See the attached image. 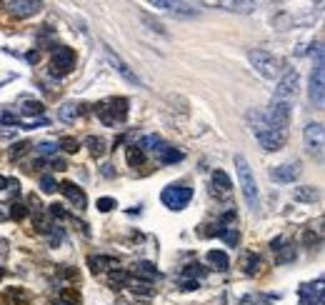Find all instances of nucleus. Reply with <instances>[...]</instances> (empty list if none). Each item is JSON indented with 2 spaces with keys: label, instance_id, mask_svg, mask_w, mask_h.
Listing matches in <instances>:
<instances>
[{
  "label": "nucleus",
  "instance_id": "8fccbe9b",
  "mask_svg": "<svg viewBox=\"0 0 325 305\" xmlns=\"http://www.w3.org/2000/svg\"><path fill=\"white\" fill-rule=\"evenodd\" d=\"M8 218H10V205L0 203V223H3V220H8Z\"/></svg>",
  "mask_w": 325,
  "mask_h": 305
},
{
  "label": "nucleus",
  "instance_id": "2eb2a0df",
  "mask_svg": "<svg viewBox=\"0 0 325 305\" xmlns=\"http://www.w3.org/2000/svg\"><path fill=\"white\" fill-rule=\"evenodd\" d=\"M40 8H43L40 0H13V3H8V10H10L13 15H18V18H30V15H35Z\"/></svg>",
  "mask_w": 325,
  "mask_h": 305
},
{
  "label": "nucleus",
  "instance_id": "c9c22d12",
  "mask_svg": "<svg viewBox=\"0 0 325 305\" xmlns=\"http://www.w3.org/2000/svg\"><path fill=\"white\" fill-rule=\"evenodd\" d=\"M30 148H33V145H30L28 140H20V143H15V145L10 148V158H13V160H18L20 155H25V152L30 150Z\"/></svg>",
  "mask_w": 325,
  "mask_h": 305
},
{
  "label": "nucleus",
  "instance_id": "a19ab883",
  "mask_svg": "<svg viewBox=\"0 0 325 305\" xmlns=\"http://www.w3.org/2000/svg\"><path fill=\"white\" fill-rule=\"evenodd\" d=\"M8 298H10V300H15V303H20V305H28V295H25L20 288H13V290H8Z\"/></svg>",
  "mask_w": 325,
  "mask_h": 305
},
{
  "label": "nucleus",
  "instance_id": "4d7b16f0",
  "mask_svg": "<svg viewBox=\"0 0 325 305\" xmlns=\"http://www.w3.org/2000/svg\"><path fill=\"white\" fill-rule=\"evenodd\" d=\"M0 190H8V178L0 175Z\"/></svg>",
  "mask_w": 325,
  "mask_h": 305
},
{
  "label": "nucleus",
  "instance_id": "6e6d98bb",
  "mask_svg": "<svg viewBox=\"0 0 325 305\" xmlns=\"http://www.w3.org/2000/svg\"><path fill=\"white\" fill-rule=\"evenodd\" d=\"M110 168H113V165H103V175H105V178H110V175L115 178V170H110Z\"/></svg>",
  "mask_w": 325,
  "mask_h": 305
},
{
  "label": "nucleus",
  "instance_id": "864d4df0",
  "mask_svg": "<svg viewBox=\"0 0 325 305\" xmlns=\"http://www.w3.org/2000/svg\"><path fill=\"white\" fill-rule=\"evenodd\" d=\"M25 58H28V63H38V58H40V53H38V50H30V53H28Z\"/></svg>",
  "mask_w": 325,
  "mask_h": 305
},
{
  "label": "nucleus",
  "instance_id": "b1692460",
  "mask_svg": "<svg viewBox=\"0 0 325 305\" xmlns=\"http://www.w3.org/2000/svg\"><path fill=\"white\" fill-rule=\"evenodd\" d=\"M130 283V273L123 268H113L110 270V288H123Z\"/></svg>",
  "mask_w": 325,
  "mask_h": 305
},
{
  "label": "nucleus",
  "instance_id": "ddd939ff",
  "mask_svg": "<svg viewBox=\"0 0 325 305\" xmlns=\"http://www.w3.org/2000/svg\"><path fill=\"white\" fill-rule=\"evenodd\" d=\"M58 190H60L65 198H68V203H73V208H78V210H85V205H88V198H85V193H83V188H80V185H75V183L65 180V183H58Z\"/></svg>",
  "mask_w": 325,
  "mask_h": 305
},
{
  "label": "nucleus",
  "instance_id": "7ed1b4c3",
  "mask_svg": "<svg viewBox=\"0 0 325 305\" xmlns=\"http://www.w3.org/2000/svg\"><path fill=\"white\" fill-rule=\"evenodd\" d=\"M93 113H95L105 125H118V123H123L125 115H128V100H125V98H108V100L98 103V105L93 108Z\"/></svg>",
  "mask_w": 325,
  "mask_h": 305
},
{
  "label": "nucleus",
  "instance_id": "2f4dec72",
  "mask_svg": "<svg viewBox=\"0 0 325 305\" xmlns=\"http://www.w3.org/2000/svg\"><path fill=\"white\" fill-rule=\"evenodd\" d=\"M290 260H295V248H293V245H285V248H280V250H278V258H275V263H278V265H283V263H290Z\"/></svg>",
  "mask_w": 325,
  "mask_h": 305
},
{
  "label": "nucleus",
  "instance_id": "bf43d9fd",
  "mask_svg": "<svg viewBox=\"0 0 325 305\" xmlns=\"http://www.w3.org/2000/svg\"><path fill=\"white\" fill-rule=\"evenodd\" d=\"M3 275H5V270H3V268H0V280H3Z\"/></svg>",
  "mask_w": 325,
  "mask_h": 305
},
{
  "label": "nucleus",
  "instance_id": "79ce46f5",
  "mask_svg": "<svg viewBox=\"0 0 325 305\" xmlns=\"http://www.w3.org/2000/svg\"><path fill=\"white\" fill-rule=\"evenodd\" d=\"M130 290L138 295H153V288L148 283H130Z\"/></svg>",
  "mask_w": 325,
  "mask_h": 305
},
{
  "label": "nucleus",
  "instance_id": "0eeeda50",
  "mask_svg": "<svg viewBox=\"0 0 325 305\" xmlns=\"http://www.w3.org/2000/svg\"><path fill=\"white\" fill-rule=\"evenodd\" d=\"M265 118H268L270 125H275L278 130H285L288 133V125L293 120V103H288V100H273L270 108H268V113H265Z\"/></svg>",
  "mask_w": 325,
  "mask_h": 305
},
{
  "label": "nucleus",
  "instance_id": "a878e982",
  "mask_svg": "<svg viewBox=\"0 0 325 305\" xmlns=\"http://www.w3.org/2000/svg\"><path fill=\"white\" fill-rule=\"evenodd\" d=\"M125 158H128V165H133V168H140L145 163V152L140 150V145H128Z\"/></svg>",
  "mask_w": 325,
  "mask_h": 305
},
{
  "label": "nucleus",
  "instance_id": "dca6fc26",
  "mask_svg": "<svg viewBox=\"0 0 325 305\" xmlns=\"http://www.w3.org/2000/svg\"><path fill=\"white\" fill-rule=\"evenodd\" d=\"M300 300H303V305H323V278H318L313 285H303Z\"/></svg>",
  "mask_w": 325,
  "mask_h": 305
},
{
  "label": "nucleus",
  "instance_id": "393cba45",
  "mask_svg": "<svg viewBox=\"0 0 325 305\" xmlns=\"http://www.w3.org/2000/svg\"><path fill=\"white\" fill-rule=\"evenodd\" d=\"M85 145H88V150L93 158H103L105 152H108V145H105V140L103 138H88L85 140Z\"/></svg>",
  "mask_w": 325,
  "mask_h": 305
},
{
  "label": "nucleus",
  "instance_id": "e433bc0d",
  "mask_svg": "<svg viewBox=\"0 0 325 305\" xmlns=\"http://www.w3.org/2000/svg\"><path fill=\"white\" fill-rule=\"evenodd\" d=\"M95 208H98L100 213H110L113 208H118V203H115L113 198H98V200H95Z\"/></svg>",
  "mask_w": 325,
  "mask_h": 305
},
{
  "label": "nucleus",
  "instance_id": "09e8293b",
  "mask_svg": "<svg viewBox=\"0 0 325 305\" xmlns=\"http://www.w3.org/2000/svg\"><path fill=\"white\" fill-rule=\"evenodd\" d=\"M8 190H13V193L18 195V193H20V180H18V178H13V180H8Z\"/></svg>",
  "mask_w": 325,
  "mask_h": 305
},
{
  "label": "nucleus",
  "instance_id": "f704fd0d",
  "mask_svg": "<svg viewBox=\"0 0 325 305\" xmlns=\"http://www.w3.org/2000/svg\"><path fill=\"white\" fill-rule=\"evenodd\" d=\"M58 143H50V140H43V143H38L35 145V150H38V155H55L58 152Z\"/></svg>",
  "mask_w": 325,
  "mask_h": 305
},
{
  "label": "nucleus",
  "instance_id": "603ef678",
  "mask_svg": "<svg viewBox=\"0 0 325 305\" xmlns=\"http://www.w3.org/2000/svg\"><path fill=\"white\" fill-rule=\"evenodd\" d=\"M183 290H198V280H185L183 283Z\"/></svg>",
  "mask_w": 325,
  "mask_h": 305
},
{
  "label": "nucleus",
  "instance_id": "f8f14e48",
  "mask_svg": "<svg viewBox=\"0 0 325 305\" xmlns=\"http://www.w3.org/2000/svg\"><path fill=\"white\" fill-rule=\"evenodd\" d=\"M105 58H108V63L115 68V73L123 78L125 83H130V85H135V88H143V80L133 73V68H128L123 60H120V55L115 53V50H110V48H105Z\"/></svg>",
  "mask_w": 325,
  "mask_h": 305
},
{
  "label": "nucleus",
  "instance_id": "9b49d317",
  "mask_svg": "<svg viewBox=\"0 0 325 305\" xmlns=\"http://www.w3.org/2000/svg\"><path fill=\"white\" fill-rule=\"evenodd\" d=\"M270 180L273 183H280V185H288V183H293V180H298V175H300V163L298 160H293V163H283V165H275L270 173Z\"/></svg>",
  "mask_w": 325,
  "mask_h": 305
},
{
  "label": "nucleus",
  "instance_id": "f3484780",
  "mask_svg": "<svg viewBox=\"0 0 325 305\" xmlns=\"http://www.w3.org/2000/svg\"><path fill=\"white\" fill-rule=\"evenodd\" d=\"M153 155H155L158 163H163V165H173V163H180V160H183V152L178 150V148H173V145H168V143H163Z\"/></svg>",
  "mask_w": 325,
  "mask_h": 305
},
{
  "label": "nucleus",
  "instance_id": "20e7f679",
  "mask_svg": "<svg viewBox=\"0 0 325 305\" xmlns=\"http://www.w3.org/2000/svg\"><path fill=\"white\" fill-rule=\"evenodd\" d=\"M310 103L315 108H323L325 103V63H323V45H315V65L310 73Z\"/></svg>",
  "mask_w": 325,
  "mask_h": 305
},
{
  "label": "nucleus",
  "instance_id": "4468645a",
  "mask_svg": "<svg viewBox=\"0 0 325 305\" xmlns=\"http://www.w3.org/2000/svg\"><path fill=\"white\" fill-rule=\"evenodd\" d=\"M230 190H233L230 175L225 170H213V175H210V195L225 198V195H230Z\"/></svg>",
  "mask_w": 325,
  "mask_h": 305
},
{
  "label": "nucleus",
  "instance_id": "37998d69",
  "mask_svg": "<svg viewBox=\"0 0 325 305\" xmlns=\"http://www.w3.org/2000/svg\"><path fill=\"white\" fill-rule=\"evenodd\" d=\"M60 145H63L65 152H78L80 150V143H78V140H73V138H63V140H60Z\"/></svg>",
  "mask_w": 325,
  "mask_h": 305
},
{
  "label": "nucleus",
  "instance_id": "f257e3e1",
  "mask_svg": "<svg viewBox=\"0 0 325 305\" xmlns=\"http://www.w3.org/2000/svg\"><path fill=\"white\" fill-rule=\"evenodd\" d=\"M245 118H248V125H250V130H253V135H255V140L260 143L263 150L275 152L285 145L288 133H285V130H278L275 125H270L268 118H265V113H260V110L253 108V110L245 113Z\"/></svg>",
  "mask_w": 325,
  "mask_h": 305
},
{
  "label": "nucleus",
  "instance_id": "a18cd8bd",
  "mask_svg": "<svg viewBox=\"0 0 325 305\" xmlns=\"http://www.w3.org/2000/svg\"><path fill=\"white\" fill-rule=\"evenodd\" d=\"M283 245H285V235H278L275 240H270V250H275V253H278Z\"/></svg>",
  "mask_w": 325,
  "mask_h": 305
},
{
  "label": "nucleus",
  "instance_id": "a211bd4d",
  "mask_svg": "<svg viewBox=\"0 0 325 305\" xmlns=\"http://www.w3.org/2000/svg\"><path fill=\"white\" fill-rule=\"evenodd\" d=\"M318 198H320V190L313 185H303V188L293 190V200H298V203H315Z\"/></svg>",
  "mask_w": 325,
  "mask_h": 305
},
{
  "label": "nucleus",
  "instance_id": "6ab92c4d",
  "mask_svg": "<svg viewBox=\"0 0 325 305\" xmlns=\"http://www.w3.org/2000/svg\"><path fill=\"white\" fill-rule=\"evenodd\" d=\"M208 265L223 273V270L230 268V258H228L225 250H210V253H208Z\"/></svg>",
  "mask_w": 325,
  "mask_h": 305
},
{
  "label": "nucleus",
  "instance_id": "6e6552de",
  "mask_svg": "<svg viewBox=\"0 0 325 305\" xmlns=\"http://www.w3.org/2000/svg\"><path fill=\"white\" fill-rule=\"evenodd\" d=\"M75 68V50L68 45H58L53 50V63H50V75L63 78L68 73H73Z\"/></svg>",
  "mask_w": 325,
  "mask_h": 305
},
{
  "label": "nucleus",
  "instance_id": "423d86ee",
  "mask_svg": "<svg viewBox=\"0 0 325 305\" xmlns=\"http://www.w3.org/2000/svg\"><path fill=\"white\" fill-rule=\"evenodd\" d=\"M160 200L170 210H183L193 200V188H188V185H168V188H163Z\"/></svg>",
  "mask_w": 325,
  "mask_h": 305
},
{
  "label": "nucleus",
  "instance_id": "1a4fd4ad",
  "mask_svg": "<svg viewBox=\"0 0 325 305\" xmlns=\"http://www.w3.org/2000/svg\"><path fill=\"white\" fill-rule=\"evenodd\" d=\"M298 85H300V75H298V70L293 68V70H285L283 78L278 80V88H275V98L273 100H293L295 95H298Z\"/></svg>",
  "mask_w": 325,
  "mask_h": 305
},
{
  "label": "nucleus",
  "instance_id": "4c0bfd02",
  "mask_svg": "<svg viewBox=\"0 0 325 305\" xmlns=\"http://www.w3.org/2000/svg\"><path fill=\"white\" fill-rule=\"evenodd\" d=\"M10 218H13V220H25V218H28V208L20 205V203H13V205H10Z\"/></svg>",
  "mask_w": 325,
  "mask_h": 305
},
{
  "label": "nucleus",
  "instance_id": "7c9ffc66",
  "mask_svg": "<svg viewBox=\"0 0 325 305\" xmlns=\"http://www.w3.org/2000/svg\"><path fill=\"white\" fill-rule=\"evenodd\" d=\"M218 238H223L228 245H238V240H240V235H238V230L233 228H223V225H218Z\"/></svg>",
  "mask_w": 325,
  "mask_h": 305
},
{
  "label": "nucleus",
  "instance_id": "72a5a7b5",
  "mask_svg": "<svg viewBox=\"0 0 325 305\" xmlns=\"http://www.w3.org/2000/svg\"><path fill=\"white\" fill-rule=\"evenodd\" d=\"M40 190L43 193H55L58 190V180L53 175H40Z\"/></svg>",
  "mask_w": 325,
  "mask_h": 305
},
{
  "label": "nucleus",
  "instance_id": "4be33fe9",
  "mask_svg": "<svg viewBox=\"0 0 325 305\" xmlns=\"http://www.w3.org/2000/svg\"><path fill=\"white\" fill-rule=\"evenodd\" d=\"M83 110H85V108H83V105H78V103H65L63 108L58 110V115H60V120H63V123H73Z\"/></svg>",
  "mask_w": 325,
  "mask_h": 305
},
{
  "label": "nucleus",
  "instance_id": "5701e85b",
  "mask_svg": "<svg viewBox=\"0 0 325 305\" xmlns=\"http://www.w3.org/2000/svg\"><path fill=\"white\" fill-rule=\"evenodd\" d=\"M135 275H138V278H145V280H155L160 273H158V268H155L153 263L143 260V263H138V268H135Z\"/></svg>",
  "mask_w": 325,
  "mask_h": 305
},
{
  "label": "nucleus",
  "instance_id": "bb28decb",
  "mask_svg": "<svg viewBox=\"0 0 325 305\" xmlns=\"http://www.w3.org/2000/svg\"><path fill=\"white\" fill-rule=\"evenodd\" d=\"M170 13L173 15H180V18H195L198 15V10H195L190 3H173L170 5Z\"/></svg>",
  "mask_w": 325,
  "mask_h": 305
},
{
  "label": "nucleus",
  "instance_id": "c85d7f7f",
  "mask_svg": "<svg viewBox=\"0 0 325 305\" xmlns=\"http://www.w3.org/2000/svg\"><path fill=\"white\" fill-rule=\"evenodd\" d=\"M260 268V258L255 255V253H245L243 255V270L248 273V275H255Z\"/></svg>",
  "mask_w": 325,
  "mask_h": 305
},
{
  "label": "nucleus",
  "instance_id": "f03ea898",
  "mask_svg": "<svg viewBox=\"0 0 325 305\" xmlns=\"http://www.w3.org/2000/svg\"><path fill=\"white\" fill-rule=\"evenodd\" d=\"M235 170H238V180H240V190H243V198L248 203V208L253 213L260 210V190L258 183H255V175H253V168L248 165V160L243 155H235Z\"/></svg>",
  "mask_w": 325,
  "mask_h": 305
},
{
  "label": "nucleus",
  "instance_id": "5fc2aeb1",
  "mask_svg": "<svg viewBox=\"0 0 325 305\" xmlns=\"http://www.w3.org/2000/svg\"><path fill=\"white\" fill-rule=\"evenodd\" d=\"M53 165H55V170H65L68 165H65V160H60V158H55V160H50Z\"/></svg>",
  "mask_w": 325,
  "mask_h": 305
},
{
  "label": "nucleus",
  "instance_id": "58836bf2",
  "mask_svg": "<svg viewBox=\"0 0 325 305\" xmlns=\"http://www.w3.org/2000/svg\"><path fill=\"white\" fill-rule=\"evenodd\" d=\"M140 18H143V23H145V25H148L150 30H155V33H160V35H165V28H163V25H160L158 20H153V18H150L148 13H140Z\"/></svg>",
  "mask_w": 325,
  "mask_h": 305
},
{
  "label": "nucleus",
  "instance_id": "39448f33",
  "mask_svg": "<svg viewBox=\"0 0 325 305\" xmlns=\"http://www.w3.org/2000/svg\"><path fill=\"white\" fill-rule=\"evenodd\" d=\"M248 60H250V65L255 68L258 75H263V78H278L280 75V60H278L273 53L263 50V48L250 50V53H248Z\"/></svg>",
  "mask_w": 325,
  "mask_h": 305
},
{
  "label": "nucleus",
  "instance_id": "aec40b11",
  "mask_svg": "<svg viewBox=\"0 0 325 305\" xmlns=\"http://www.w3.org/2000/svg\"><path fill=\"white\" fill-rule=\"evenodd\" d=\"M118 260L113 258V255H90L88 258V265H90V270L93 273H100V270H108V268H113Z\"/></svg>",
  "mask_w": 325,
  "mask_h": 305
},
{
  "label": "nucleus",
  "instance_id": "c03bdc74",
  "mask_svg": "<svg viewBox=\"0 0 325 305\" xmlns=\"http://www.w3.org/2000/svg\"><path fill=\"white\" fill-rule=\"evenodd\" d=\"M183 275H205V268H200L198 263H193V265H185Z\"/></svg>",
  "mask_w": 325,
  "mask_h": 305
},
{
  "label": "nucleus",
  "instance_id": "de8ad7c7",
  "mask_svg": "<svg viewBox=\"0 0 325 305\" xmlns=\"http://www.w3.org/2000/svg\"><path fill=\"white\" fill-rule=\"evenodd\" d=\"M233 220H235V208L225 210V213H223V218H220V223H233Z\"/></svg>",
  "mask_w": 325,
  "mask_h": 305
},
{
  "label": "nucleus",
  "instance_id": "473e14b6",
  "mask_svg": "<svg viewBox=\"0 0 325 305\" xmlns=\"http://www.w3.org/2000/svg\"><path fill=\"white\" fill-rule=\"evenodd\" d=\"M33 223H35V230H38V233H50V230H53V223H50L43 213H35Z\"/></svg>",
  "mask_w": 325,
  "mask_h": 305
},
{
  "label": "nucleus",
  "instance_id": "3c124183",
  "mask_svg": "<svg viewBox=\"0 0 325 305\" xmlns=\"http://www.w3.org/2000/svg\"><path fill=\"white\" fill-rule=\"evenodd\" d=\"M5 138H15V128H8V130H0V140Z\"/></svg>",
  "mask_w": 325,
  "mask_h": 305
},
{
  "label": "nucleus",
  "instance_id": "13d9d810",
  "mask_svg": "<svg viewBox=\"0 0 325 305\" xmlns=\"http://www.w3.org/2000/svg\"><path fill=\"white\" fill-rule=\"evenodd\" d=\"M55 305H70V303H65V300H58V303H55Z\"/></svg>",
  "mask_w": 325,
  "mask_h": 305
},
{
  "label": "nucleus",
  "instance_id": "ea45409f",
  "mask_svg": "<svg viewBox=\"0 0 325 305\" xmlns=\"http://www.w3.org/2000/svg\"><path fill=\"white\" fill-rule=\"evenodd\" d=\"M48 213H50V218H55V220H65V218H68V210H65L63 205H58V203H53V205L48 208Z\"/></svg>",
  "mask_w": 325,
  "mask_h": 305
},
{
  "label": "nucleus",
  "instance_id": "412c9836",
  "mask_svg": "<svg viewBox=\"0 0 325 305\" xmlns=\"http://www.w3.org/2000/svg\"><path fill=\"white\" fill-rule=\"evenodd\" d=\"M20 113H23L25 118H38V115L45 113V105H43L40 100H23V103H20Z\"/></svg>",
  "mask_w": 325,
  "mask_h": 305
},
{
  "label": "nucleus",
  "instance_id": "cd10ccee",
  "mask_svg": "<svg viewBox=\"0 0 325 305\" xmlns=\"http://www.w3.org/2000/svg\"><path fill=\"white\" fill-rule=\"evenodd\" d=\"M163 143H165V140H163V138H160V135H145V138H143V140H140V150L145 152H155L158 150V148H160V145H163Z\"/></svg>",
  "mask_w": 325,
  "mask_h": 305
},
{
  "label": "nucleus",
  "instance_id": "49530a36",
  "mask_svg": "<svg viewBox=\"0 0 325 305\" xmlns=\"http://www.w3.org/2000/svg\"><path fill=\"white\" fill-rule=\"evenodd\" d=\"M28 203H30V208H33L35 213H40V210H43V208H40V200H38V195H33V193H30V198H28Z\"/></svg>",
  "mask_w": 325,
  "mask_h": 305
},
{
  "label": "nucleus",
  "instance_id": "9d476101",
  "mask_svg": "<svg viewBox=\"0 0 325 305\" xmlns=\"http://www.w3.org/2000/svg\"><path fill=\"white\" fill-rule=\"evenodd\" d=\"M323 123H308L305 125V130H303V145H305V150L310 152V155H315V158H320L323 155Z\"/></svg>",
  "mask_w": 325,
  "mask_h": 305
},
{
  "label": "nucleus",
  "instance_id": "c756f323",
  "mask_svg": "<svg viewBox=\"0 0 325 305\" xmlns=\"http://www.w3.org/2000/svg\"><path fill=\"white\" fill-rule=\"evenodd\" d=\"M225 10H233V13H243V15H248V13H253L255 10V3H220Z\"/></svg>",
  "mask_w": 325,
  "mask_h": 305
}]
</instances>
